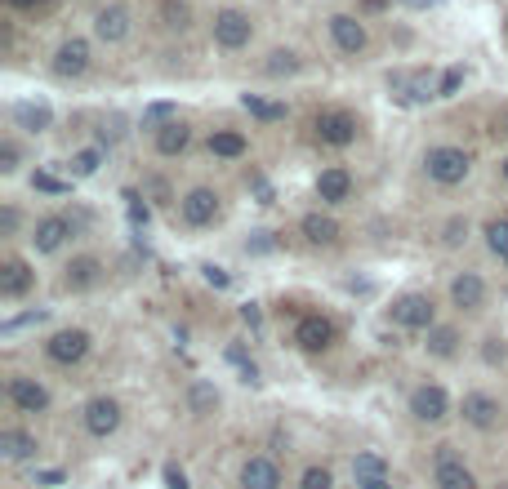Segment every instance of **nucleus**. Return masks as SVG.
<instances>
[{"mask_svg": "<svg viewBox=\"0 0 508 489\" xmlns=\"http://www.w3.org/2000/svg\"><path fill=\"white\" fill-rule=\"evenodd\" d=\"M312 134H317V142H326V147H348V142H357L362 125H357L353 112H317Z\"/></svg>", "mask_w": 508, "mask_h": 489, "instance_id": "nucleus-5", "label": "nucleus"}, {"mask_svg": "<svg viewBox=\"0 0 508 489\" xmlns=\"http://www.w3.org/2000/svg\"><path fill=\"white\" fill-rule=\"evenodd\" d=\"M241 489H282V463L268 454H254L241 463Z\"/></svg>", "mask_w": 508, "mask_h": 489, "instance_id": "nucleus-15", "label": "nucleus"}, {"mask_svg": "<svg viewBox=\"0 0 508 489\" xmlns=\"http://www.w3.org/2000/svg\"><path fill=\"white\" fill-rule=\"evenodd\" d=\"M5 5H9V9H18V14H23V9H41V5H50V0H5Z\"/></svg>", "mask_w": 508, "mask_h": 489, "instance_id": "nucleus-49", "label": "nucleus"}, {"mask_svg": "<svg viewBox=\"0 0 508 489\" xmlns=\"http://www.w3.org/2000/svg\"><path fill=\"white\" fill-rule=\"evenodd\" d=\"M299 489H335L330 467H308V472H303V481H299Z\"/></svg>", "mask_w": 508, "mask_h": 489, "instance_id": "nucleus-38", "label": "nucleus"}, {"mask_svg": "<svg viewBox=\"0 0 508 489\" xmlns=\"http://www.w3.org/2000/svg\"><path fill=\"white\" fill-rule=\"evenodd\" d=\"M179 218H183L188 227H210L218 218V192L215 187H192V192H183Z\"/></svg>", "mask_w": 508, "mask_h": 489, "instance_id": "nucleus-11", "label": "nucleus"}, {"mask_svg": "<svg viewBox=\"0 0 508 489\" xmlns=\"http://www.w3.org/2000/svg\"><path fill=\"white\" fill-rule=\"evenodd\" d=\"M388 321H393L397 330H433V321H437L433 294H402V298L388 307Z\"/></svg>", "mask_w": 508, "mask_h": 489, "instance_id": "nucleus-2", "label": "nucleus"}, {"mask_svg": "<svg viewBox=\"0 0 508 489\" xmlns=\"http://www.w3.org/2000/svg\"><path fill=\"white\" fill-rule=\"evenodd\" d=\"M388 89H393V98L406 103V107H420V103L437 98L429 71H388Z\"/></svg>", "mask_w": 508, "mask_h": 489, "instance_id": "nucleus-9", "label": "nucleus"}, {"mask_svg": "<svg viewBox=\"0 0 508 489\" xmlns=\"http://www.w3.org/2000/svg\"><path fill=\"white\" fill-rule=\"evenodd\" d=\"M241 321H245L250 330H259V325H263V312H259V303H245V307H241Z\"/></svg>", "mask_w": 508, "mask_h": 489, "instance_id": "nucleus-47", "label": "nucleus"}, {"mask_svg": "<svg viewBox=\"0 0 508 489\" xmlns=\"http://www.w3.org/2000/svg\"><path fill=\"white\" fill-rule=\"evenodd\" d=\"M45 356L54 365H80L89 356V334L85 330H59L50 343H45Z\"/></svg>", "mask_w": 508, "mask_h": 489, "instance_id": "nucleus-13", "label": "nucleus"}, {"mask_svg": "<svg viewBox=\"0 0 508 489\" xmlns=\"http://www.w3.org/2000/svg\"><path fill=\"white\" fill-rule=\"evenodd\" d=\"M294 343L303 351H326L335 343V325H330L326 316H303V321L294 325Z\"/></svg>", "mask_w": 508, "mask_h": 489, "instance_id": "nucleus-21", "label": "nucleus"}, {"mask_svg": "<svg viewBox=\"0 0 508 489\" xmlns=\"http://www.w3.org/2000/svg\"><path fill=\"white\" fill-rule=\"evenodd\" d=\"M32 285H36V272H32L18 254H9V258L0 263V298H9V303H14V298H23Z\"/></svg>", "mask_w": 508, "mask_h": 489, "instance_id": "nucleus-17", "label": "nucleus"}, {"mask_svg": "<svg viewBox=\"0 0 508 489\" xmlns=\"http://www.w3.org/2000/svg\"><path fill=\"white\" fill-rule=\"evenodd\" d=\"M201 276L210 280V285H215V289H227V285H232V276H227V272H223V267H215V263H206V267H201Z\"/></svg>", "mask_w": 508, "mask_h": 489, "instance_id": "nucleus-44", "label": "nucleus"}, {"mask_svg": "<svg viewBox=\"0 0 508 489\" xmlns=\"http://www.w3.org/2000/svg\"><path fill=\"white\" fill-rule=\"evenodd\" d=\"M170 112H174L170 103H156V107H147V125H152V121H165Z\"/></svg>", "mask_w": 508, "mask_h": 489, "instance_id": "nucleus-48", "label": "nucleus"}, {"mask_svg": "<svg viewBox=\"0 0 508 489\" xmlns=\"http://www.w3.org/2000/svg\"><path fill=\"white\" fill-rule=\"evenodd\" d=\"M76 236V222L68 213H45V218H36V227H32V249L36 254H59L68 240Z\"/></svg>", "mask_w": 508, "mask_h": 489, "instance_id": "nucleus-4", "label": "nucleus"}, {"mask_svg": "<svg viewBox=\"0 0 508 489\" xmlns=\"http://www.w3.org/2000/svg\"><path fill=\"white\" fill-rule=\"evenodd\" d=\"M486 245H491V254L508 263V218H491L486 222Z\"/></svg>", "mask_w": 508, "mask_h": 489, "instance_id": "nucleus-33", "label": "nucleus"}, {"mask_svg": "<svg viewBox=\"0 0 508 489\" xmlns=\"http://www.w3.org/2000/svg\"><path fill=\"white\" fill-rule=\"evenodd\" d=\"M98 165H103V151H98V147H85V151H76V156H72L76 178H89V174H98Z\"/></svg>", "mask_w": 508, "mask_h": 489, "instance_id": "nucleus-35", "label": "nucleus"}, {"mask_svg": "<svg viewBox=\"0 0 508 489\" xmlns=\"http://www.w3.org/2000/svg\"><path fill=\"white\" fill-rule=\"evenodd\" d=\"M353 476H357V485L388 481V463H383L379 454H357V458H353Z\"/></svg>", "mask_w": 508, "mask_h": 489, "instance_id": "nucleus-30", "label": "nucleus"}, {"mask_svg": "<svg viewBox=\"0 0 508 489\" xmlns=\"http://www.w3.org/2000/svg\"><path fill=\"white\" fill-rule=\"evenodd\" d=\"M36 321H45V307H36V312H27V316H18V321H5V334H14V330H23V325H36Z\"/></svg>", "mask_w": 508, "mask_h": 489, "instance_id": "nucleus-43", "label": "nucleus"}, {"mask_svg": "<svg viewBox=\"0 0 508 489\" xmlns=\"http://www.w3.org/2000/svg\"><path fill=\"white\" fill-rule=\"evenodd\" d=\"M18 160H23L18 142H14V139H5V142H0V174H14V169H18Z\"/></svg>", "mask_w": 508, "mask_h": 489, "instance_id": "nucleus-40", "label": "nucleus"}, {"mask_svg": "<svg viewBox=\"0 0 508 489\" xmlns=\"http://www.w3.org/2000/svg\"><path fill=\"white\" fill-rule=\"evenodd\" d=\"M459 419L468 422V427H477V431H491V427H500V419H504V405L491 392H468L459 401Z\"/></svg>", "mask_w": 508, "mask_h": 489, "instance_id": "nucleus-8", "label": "nucleus"}, {"mask_svg": "<svg viewBox=\"0 0 508 489\" xmlns=\"http://www.w3.org/2000/svg\"><path fill=\"white\" fill-rule=\"evenodd\" d=\"M254 249H272V240H268V231H254V240H250Z\"/></svg>", "mask_w": 508, "mask_h": 489, "instance_id": "nucleus-51", "label": "nucleus"}, {"mask_svg": "<svg viewBox=\"0 0 508 489\" xmlns=\"http://www.w3.org/2000/svg\"><path fill=\"white\" fill-rule=\"evenodd\" d=\"M63 481H68V476H63L59 467H41V472H36V485L41 489H59Z\"/></svg>", "mask_w": 508, "mask_h": 489, "instance_id": "nucleus-41", "label": "nucleus"}, {"mask_svg": "<svg viewBox=\"0 0 508 489\" xmlns=\"http://www.w3.org/2000/svg\"><path fill=\"white\" fill-rule=\"evenodd\" d=\"M152 142H156L161 156H183L188 142H192V125L188 121H165V125L152 130Z\"/></svg>", "mask_w": 508, "mask_h": 489, "instance_id": "nucleus-23", "label": "nucleus"}, {"mask_svg": "<svg viewBox=\"0 0 508 489\" xmlns=\"http://www.w3.org/2000/svg\"><path fill=\"white\" fill-rule=\"evenodd\" d=\"M98 280H103V258H94V254H80V258H72L63 267V289H72V294L94 289Z\"/></svg>", "mask_w": 508, "mask_h": 489, "instance_id": "nucleus-22", "label": "nucleus"}, {"mask_svg": "<svg viewBox=\"0 0 508 489\" xmlns=\"http://www.w3.org/2000/svg\"><path fill=\"white\" fill-rule=\"evenodd\" d=\"M299 231H303L308 245H335V240H339V222H335L330 213H303Z\"/></svg>", "mask_w": 508, "mask_h": 489, "instance_id": "nucleus-25", "label": "nucleus"}, {"mask_svg": "<svg viewBox=\"0 0 508 489\" xmlns=\"http://www.w3.org/2000/svg\"><path fill=\"white\" fill-rule=\"evenodd\" d=\"M441 240H446L450 249H459V245L468 240V218H450V222L441 227Z\"/></svg>", "mask_w": 508, "mask_h": 489, "instance_id": "nucleus-37", "label": "nucleus"}, {"mask_svg": "<svg viewBox=\"0 0 508 489\" xmlns=\"http://www.w3.org/2000/svg\"><path fill=\"white\" fill-rule=\"evenodd\" d=\"M130 9L125 5H107V9H98L94 14V36L98 41H107V45H116V41H125L130 36Z\"/></svg>", "mask_w": 508, "mask_h": 489, "instance_id": "nucleus-18", "label": "nucleus"}, {"mask_svg": "<svg viewBox=\"0 0 508 489\" xmlns=\"http://www.w3.org/2000/svg\"><path fill=\"white\" fill-rule=\"evenodd\" d=\"M424 174L437 187H459L473 174V156L464 147H455V142H437V147L424 151Z\"/></svg>", "mask_w": 508, "mask_h": 489, "instance_id": "nucleus-1", "label": "nucleus"}, {"mask_svg": "<svg viewBox=\"0 0 508 489\" xmlns=\"http://www.w3.org/2000/svg\"><path fill=\"white\" fill-rule=\"evenodd\" d=\"M125 210H130V222H134V227H147L152 210L143 205V196H139V192H125Z\"/></svg>", "mask_w": 508, "mask_h": 489, "instance_id": "nucleus-39", "label": "nucleus"}, {"mask_svg": "<svg viewBox=\"0 0 508 489\" xmlns=\"http://www.w3.org/2000/svg\"><path fill=\"white\" fill-rule=\"evenodd\" d=\"M411 414L420 422H446L450 419V396H446V387L420 383V387L411 392Z\"/></svg>", "mask_w": 508, "mask_h": 489, "instance_id": "nucleus-12", "label": "nucleus"}, {"mask_svg": "<svg viewBox=\"0 0 508 489\" xmlns=\"http://www.w3.org/2000/svg\"><path fill=\"white\" fill-rule=\"evenodd\" d=\"M80 422H85V431H89V436L107 440V436L121 427V401H112V396H94V401H85Z\"/></svg>", "mask_w": 508, "mask_h": 489, "instance_id": "nucleus-10", "label": "nucleus"}, {"mask_svg": "<svg viewBox=\"0 0 508 489\" xmlns=\"http://www.w3.org/2000/svg\"><path fill=\"white\" fill-rule=\"evenodd\" d=\"M433 485L437 489H477V476H473V467L450 449V445H437L433 454Z\"/></svg>", "mask_w": 508, "mask_h": 489, "instance_id": "nucleus-3", "label": "nucleus"}, {"mask_svg": "<svg viewBox=\"0 0 508 489\" xmlns=\"http://www.w3.org/2000/svg\"><path fill=\"white\" fill-rule=\"evenodd\" d=\"M210 151L223 156V160H236V156H245V134H236V130H215V134H210Z\"/></svg>", "mask_w": 508, "mask_h": 489, "instance_id": "nucleus-31", "label": "nucleus"}, {"mask_svg": "<svg viewBox=\"0 0 508 489\" xmlns=\"http://www.w3.org/2000/svg\"><path fill=\"white\" fill-rule=\"evenodd\" d=\"M161 476H165V489H188V476H183L174 463H165V472H161Z\"/></svg>", "mask_w": 508, "mask_h": 489, "instance_id": "nucleus-45", "label": "nucleus"}, {"mask_svg": "<svg viewBox=\"0 0 508 489\" xmlns=\"http://www.w3.org/2000/svg\"><path fill=\"white\" fill-rule=\"evenodd\" d=\"M330 41H335V50H339V54L357 59L370 36H365L362 18H353V14H335V18H330Z\"/></svg>", "mask_w": 508, "mask_h": 489, "instance_id": "nucleus-14", "label": "nucleus"}, {"mask_svg": "<svg viewBox=\"0 0 508 489\" xmlns=\"http://www.w3.org/2000/svg\"><path fill=\"white\" fill-rule=\"evenodd\" d=\"M188 410H192V414H201V419H206V414H215L218 410V387L215 383L197 378V383L188 387Z\"/></svg>", "mask_w": 508, "mask_h": 489, "instance_id": "nucleus-28", "label": "nucleus"}, {"mask_svg": "<svg viewBox=\"0 0 508 489\" xmlns=\"http://www.w3.org/2000/svg\"><path fill=\"white\" fill-rule=\"evenodd\" d=\"M5 396H9V405L23 410V414H45V410H50V387H45L41 378H27V374H14V378L5 383Z\"/></svg>", "mask_w": 508, "mask_h": 489, "instance_id": "nucleus-6", "label": "nucleus"}, {"mask_svg": "<svg viewBox=\"0 0 508 489\" xmlns=\"http://www.w3.org/2000/svg\"><path fill=\"white\" fill-rule=\"evenodd\" d=\"M89 71V41H63L59 45V54H54V76H63V80H76V76H85Z\"/></svg>", "mask_w": 508, "mask_h": 489, "instance_id": "nucleus-16", "label": "nucleus"}, {"mask_svg": "<svg viewBox=\"0 0 508 489\" xmlns=\"http://www.w3.org/2000/svg\"><path fill=\"white\" fill-rule=\"evenodd\" d=\"M32 187H36V192H54V196H59V192H68V183H59V178H50V174H36V178H32Z\"/></svg>", "mask_w": 508, "mask_h": 489, "instance_id": "nucleus-42", "label": "nucleus"}, {"mask_svg": "<svg viewBox=\"0 0 508 489\" xmlns=\"http://www.w3.org/2000/svg\"><path fill=\"white\" fill-rule=\"evenodd\" d=\"M156 18H161V27H165V32H188L192 9H188V0H161Z\"/></svg>", "mask_w": 508, "mask_h": 489, "instance_id": "nucleus-29", "label": "nucleus"}, {"mask_svg": "<svg viewBox=\"0 0 508 489\" xmlns=\"http://www.w3.org/2000/svg\"><path fill=\"white\" fill-rule=\"evenodd\" d=\"M299 68H303V63H299V54H294V50H272V54H268V63H263L268 76H294Z\"/></svg>", "mask_w": 508, "mask_h": 489, "instance_id": "nucleus-34", "label": "nucleus"}, {"mask_svg": "<svg viewBox=\"0 0 508 489\" xmlns=\"http://www.w3.org/2000/svg\"><path fill=\"white\" fill-rule=\"evenodd\" d=\"M0 231H5V236H14V231H18V210H14V205H5V210H0Z\"/></svg>", "mask_w": 508, "mask_h": 489, "instance_id": "nucleus-46", "label": "nucleus"}, {"mask_svg": "<svg viewBox=\"0 0 508 489\" xmlns=\"http://www.w3.org/2000/svg\"><path fill=\"white\" fill-rule=\"evenodd\" d=\"M241 107L259 121H286V103H263L259 94H241Z\"/></svg>", "mask_w": 508, "mask_h": 489, "instance_id": "nucleus-32", "label": "nucleus"}, {"mask_svg": "<svg viewBox=\"0 0 508 489\" xmlns=\"http://www.w3.org/2000/svg\"><path fill=\"white\" fill-rule=\"evenodd\" d=\"M450 303H455L459 312H482V303H486V280L477 276V272H459V276L450 280Z\"/></svg>", "mask_w": 508, "mask_h": 489, "instance_id": "nucleus-19", "label": "nucleus"}, {"mask_svg": "<svg viewBox=\"0 0 508 489\" xmlns=\"http://www.w3.org/2000/svg\"><path fill=\"white\" fill-rule=\"evenodd\" d=\"M500 174H504V183H508V156H504V160H500Z\"/></svg>", "mask_w": 508, "mask_h": 489, "instance_id": "nucleus-53", "label": "nucleus"}, {"mask_svg": "<svg viewBox=\"0 0 508 489\" xmlns=\"http://www.w3.org/2000/svg\"><path fill=\"white\" fill-rule=\"evenodd\" d=\"M250 36H254L250 14H241V9H218L215 14V45L218 50H245Z\"/></svg>", "mask_w": 508, "mask_h": 489, "instance_id": "nucleus-7", "label": "nucleus"}, {"mask_svg": "<svg viewBox=\"0 0 508 489\" xmlns=\"http://www.w3.org/2000/svg\"><path fill=\"white\" fill-rule=\"evenodd\" d=\"M495 134H508V103L495 112Z\"/></svg>", "mask_w": 508, "mask_h": 489, "instance_id": "nucleus-50", "label": "nucleus"}, {"mask_svg": "<svg viewBox=\"0 0 508 489\" xmlns=\"http://www.w3.org/2000/svg\"><path fill=\"white\" fill-rule=\"evenodd\" d=\"M317 196H321L326 205H344V201L353 196V174H348L344 165L321 169V174H317Z\"/></svg>", "mask_w": 508, "mask_h": 489, "instance_id": "nucleus-20", "label": "nucleus"}, {"mask_svg": "<svg viewBox=\"0 0 508 489\" xmlns=\"http://www.w3.org/2000/svg\"><path fill=\"white\" fill-rule=\"evenodd\" d=\"M36 436L32 431H18V427H5L0 431V454L9 458V463H23V458H36Z\"/></svg>", "mask_w": 508, "mask_h": 489, "instance_id": "nucleus-26", "label": "nucleus"}, {"mask_svg": "<svg viewBox=\"0 0 508 489\" xmlns=\"http://www.w3.org/2000/svg\"><path fill=\"white\" fill-rule=\"evenodd\" d=\"M500 489H508V485H500Z\"/></svg>", "mask_w": 508, "mask_h": 489, "instance_id": "nucleus-54", "label": "nucleus"}, {"mask_svg": "<svg viewBox=\"0 0 508 489\" xmlns=\"http://www.w3.org/2000/svg\"><path fill=\"white\" fill-rule=\"evenodd\" d=\"M357 489H393L388 481H370V485H357Z\"/></svg>", "mask_w": 508, "mask_h": 489, "instance_id": "nucleus-52", "label": "nucleus"}, {"mask_svg": "<svg viewBox=\"0 0 508 489\" xmlns=\"http://www.w3.org/2000/svg\"><path fill=\"white\" fill-rule=\"evenodd\" d=\"M424 348H429V356H437V360H450V356L459 351V330H455V325H433Z\"/></svg>", "mask_w": 508, "mask_h": 489, "instance_id": "nucleus-27", "label": "nucleus"}, {"mask_svg": "<svg viewBox=\"0 0 508 489\" xmlns=\"http://www.w3.org/2000/svg\"><path fill=\"white\" fill-rule=\"evenodd\" d=\"M14 125L27 134H45L54 125V112L45 103H14Z\"/></svg>", "mask_w": 508, "mask_h": 489, "instance_id": "nucleus-24", "label": "nucleus"}, {"mask_svg": "<svg viewBox=\"0 0 508 489\" xmlns=\"http://www.w3.org/2000/svg\"><path fill=\"white\" fill-rule=\"evenodd\" d=\"M464 76H468L464 68H446V71H441V80H437V98H455V94H459V85H464Z\"/></svg>", "mask_w": 508, "mask_h": 489, "instance_id": "nucleus-36", "label": "nucleus"}]
</instances>
